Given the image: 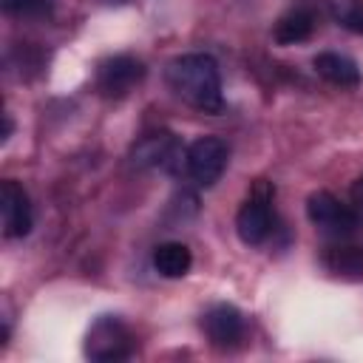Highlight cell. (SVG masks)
<instances>
[{
	"instance_id": "obj_1",
	"label": "cell",
	"mask_w": 363,
	"mask_h": 363,
	"mask_svg": "<svg viewBox=\"0 0 363 363\" xmlns=\"http://www.w3.org/2000/svg\"><path fill=\"white\" fill-rule=\"evenodd\" d=\"M167 85L170 91L201 113H221L224 94H221V74L218 62L210 54H182L167 62Z\"/></svg>"
},
{
	"instance_id": "obj_2",
	"label": "cell",
	"mask_w": 363,
	"mask_h": 363,
	"mask_svg": "<svg viewBox=\"0 0 363 363\" xmlns=\"http://www.w3.org/2000/svg\"><path fill=\"white\" fill-rule=\"evenodd\" d=\"M133 352H136V337L122 318L102 315L91 323L85 335V357L96 363H113V360H128Z\"/></svg>"
},
{
	"instance_id": "obj_3",
	"label": "cell",
	"mask_w": 363,
	"mask_h": 363,
	"mask_svg": "<svg viewBox=\"0 0 363 363\" xmlns=\"http://www.w3.org/2000/svg\"><path fill=\"white\" fill-rule=\"evenodd\" d=\"M230 147L218 136H199L184 147V170L199 187H213L227 170Z\"/></svg>"
},
{
	"instance_id": "obj_4",
	"label": "cell",
	"mask_w": 363,
	"mask_h": 363,
	"mask_svg": "<svg viewBox=\"0 0 363 363\" xmlns=\"http://www.w3.org/2000/svg\"><path fill=\"white\" fill-rule=\"evenodd\" d=\"M272 187L267 182H258L250 199L235 213V233L247 247H258L272 233Z\"/></svg>"
},
{
	"instance_id": "obj_5",
	"label": "cell",
	"mask_w": 363,
	"mask_h": 363,
	"mask_svg": "<svg viewBox=\"0 0 363 363\" xmlns=\"http://www.w3.org/2000/svg\"><path fill=\"white\" fill-rule=\"evenodd\" d=\"M306 218L326 235H335V238H343V235H352L360 224L357 213L352 207H346L343 201H337L329 190H315L309 199H306Z\"/></svg>"
},
{
	"instance_id": "obj_6",
	"label": "cell",
	"mask_w": 363,
	"mask_h": 363,
	"mask_svg": "<svg viewBox=\"0 0 363 363\" xmlns=\"http://www.w3.org/2000/svg\"><path fill=\"white\" fill-rule=\"evenodd\" d=\"M179 164H184V150L179 147L176 136L167 130L145 133L130 147V167H136V170H153V167L176 170Z\"/></svg>"
},
{
	"instance_id": "obj_7",
	"label": "cell",
	"mask_w": 363,
	"mask_h": 363,
	"mask_svg": "<svg viewBox=\"0 0 363 363\" xmlns=\"http://www.w3.org/2000/svg\"><path fill=\"white\" fill-rule=\"evenodd\" d=\"M145 79V62L130 54H116L105 60L96 71V91L108 99L128 96L139 82Z\"/></svg>"
},
{
	"instance_id": "obj_8",
	"label": "cell",
	"mask_w": 363,
	"mask_h": 363,
	"mask_svg": "<svg viewBox=\"0 0 363 363\" xmlns=\"http://www.w3.org/2000/svg\"><path fill=\"white\" fill-rule=\"evenodd\" d=\"M0 218H3L6 238H23L31 233V224H34L31 199L23 190V184L14 179H6L0 184Z\"/></svg>"
},
{
	"instance_id": "obj_9",
	"label": "cell",
	"mask_w": 363,
	"mask_h": 363,
	"mask_svg": "<svg viewBox=\"0 0 363 363\" xmlns=\"http://www.w3.org/2000/svg\"><path fill=\"white\" fill-rule=\"evenodd\" d=\"M201 329L216 349H233L244 337V318L233 303H216L204 312Z\"/></svg>"
},
{
	"instance_id": "obj_10",
	"label": "cell",
	"mask_w": 363,
	"mask_h": 363,
	"mask_svg": "<svg viewBox=\"0 0 363 363\" xmlns=\"http://www.w3.org/2000/svg\"><path fill=\"white\" fill-rule=\"evenodd\" d=\"M315 71L332 82V85H340V88H357L363 82V74L357 68V62L346 54H337V51H320L315 60H312Z\"/></svg>"
},
{
	"instance_id": "obj_11",
	"label": "cell",
	"mask_w": 363,
	"mask_h": 363,
	"mask_svg": "<svg viewBox=\"0 0 363 363\" xmlns=\"http://www.w3.org/2000/svg\"><path fill=\"white\" fill-rule=\"evenodd\" d=\"M312 31H315V11L306 6H295L275 23L272 37L278 45H298V43L309 40Z\"/></svg>"
},
{
	"instance_id": "obj_12",
	"label": "cell",
	"mask_w": 363,
	"mask_h": 363,
	"mask_svg": "<svg viewBox=\"0 0 363 363\" xmlns=\"http://www.w3.org/2000/svg\"><path fill=\"white\" fill-rule=\"evenodd\" d=\"M323 264L335 278L363 281V247L357 244H335L323 252Z\"/></svg>"
},
{
	"instance_id": "obj_13",
	"label": "cell",
	"mask_w": 363,
	"mask_h": 363,
	"mask_svg": "<svg viewBox=\"0 0 363 363\" xmlns=\"http://www.w3.org/2000/svg\"><path fill=\"white\" fill-rule=\"evenodd\" d=\"M193 267V252L182 241H164L153 250V269L162 278H182Z\"/></svg>"
},
{
	"instance_id": "obj_14",
	"label": "cell",
	"mask_w": 363,
	"mask_h": 363,
	"mask_svg": "<svg viewBox=\"0 0 363 363\" xmlns=\"http://www.w3.org/2000/svg\"><path fill=\"white\" fill-rule=\"evenodd\" d=\"M3 9L17 17H34V14H45L51 9V0H3Z\"/></svg>"
},
{
	"instance_id": "obj_15",
	"label": "cell",
	"mask_w": 363,
	"mask_h": 363,
	"mask_svg": "<svg viewBox=\"0 0 363 363\" xmlns=\"http://www.w3.org/2000/svg\"><path fill=\"white\" fill-rule=\"evenodd\" d=\"M337 20H340L346 28L363 34V11H360V9H337Z\"/></svg>"
},
{
	"instance_id": "obj_16",
	"label": "cell",
	"mask_w": 363,
	"mask_h": 363,
	"mask_svg": "<svg viewBox=\"0 0 363 363\" xmlns=\"http://www.w3.org/2000/svg\"><path fill=\"white\" fill-rule=\"evenodd\" d=\"M3 119H6V128H3V142L11 136V130H14V122H11V116L9 113H3Z\"/></svg>"
},
{
	"instance_id": "obj_17",
	"label": "cell",
	"mask_w": 363,
	"mask_h": 363,
	"mask_svg": "<svg viewBox=\"0 0 363 363\" xmlns=\"http://www.w3.org/2000/svg\"><path fill=\"white\" fill-rule=\"evenodd\" d=\"M354 199H357V204L363 207V176H360L357 184H354Z\"/></svg>"
}]
</instances>
